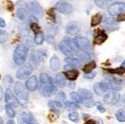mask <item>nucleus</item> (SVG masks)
Instances as JSON below:
<instances>
[{"mask_svg": "<svg viewBox=\"0 0 125 124\" xmlns=\"http://www.w3.org/2000/svg\"><path fill=\"white\" fill-rule=\"evenodd\" d=\"M120 94L115 91H109L104 96V102L108 105H114L120 99Z\"/></svg>", "mask_w": 125, "mask_h": 124, "instance_id": "obj_5", "label": "nucleus"}, {"mask_svg": "<svg viewBox=\"0 0 125 124\" xmlns=\"http://www.w3.org/2000/svg\"><path fill=\"white\" fill-rule=\"evenodd\" d=\"M117 20H118V22L125 21V13H123V14L118 15V17H117Z\"/></svg>", "mask_w": 125, "mask_h": 124, "instance_id": "obj_49", "label": "nucleus"}, {"mask_svg": "<svg viewBox=\"0 0 125 124\" xmlns=\"http://www.w3.org/2000/svg\"><path fill=\"white\" fill-rule=\"evenodd\" d=\"M68 117L69 119L74 122V123H78L79 122V114L76 111H73V112H71V113L68 114Z\"/></svg>", "mask_w": 125, "mask_h": 124, "instance_id": "obj_38", "label": "nucleus"}, {"mask_svg": "<svg viewBox=\"0 0 125 124\" xmlns=\"http://www.w3.org/2000/svg\"><path fill=\"white\" fill-rule=\"evenodd\" d=\"M76 55L78 56V58L83 62H86L91 58V55H90L89 52L88 51H85V50H78Z\"/></svg>", "mask_w": 125, "mask_h": 124, "instance_id": "obj_23", "label": "nucleus"}, {"mask_svg": "<svg viewBox=\"0 0 125 124\" xmlns=\"http://www.w3.org/2000/svg\"><path fill=\"white\" fill-rule=\"evenodd\" d=\"M66 33L71 35H75L79 32V27L74 22H71L66 26Z\"/></svg>", "mask_w": 125, "mask_h": 124, "instance_id": "obj_17", "label": "nucleus"}, {"mask_svg": "<svg viewBox=\"0 0 125 124\" xmlns=\"http://www.w3.org/2000/svg\"><path fill=\"white\" fill-rule=\"evenodd\" d=\"M17 120L19 124H39L30 112H23L20 114L17 117Z\"/></svg>", "mask_w": 125, "mask_h": 124, "instance_id": "obj_8", "label": "nucleus"}, {"mask_svg": "<svg viewBox=\"0 0 125 124\" xmlns=\"http://www.w3.org/2000/svg\"><path fill=\"white\" fill-rule=\"evenodd\" d=\"M50 68L53 71L59 70L61 67V63L57 56L53 55L50 59Z\"/></svg>", "mask_w": 125, "mask_h": 124, "instance_id": "obj_20", "label": "nucleus"}, {"mask_svg": "<svg viewBox=\"0 0 125 124\" xmlns=\"http://www.w3.org/2000/svg\"><path fill=\"white\" fill-rule=\"evenodd\" d=\"M5 103L8 105H10L11 106L17 107L20 105L17 98L14 96V93L12 92V91H11L10 88L6 90L5 96Z\"/></svg>", "mask_w": 125, "mask_h": 124, "instance_id": "obj_12", "label": "nucleus"}, {"mask_svg": "<svg viewBox=\"0 0 125 124\" xmlns=\"http://www.w3.org/2000/svg\"><path fill=\"white\" fill-rule=\"evenodd\" d=\"M59 49L64 55L67 56V58H73V56L76 54V52L63 40L59 44Z\"/></svg>", "mask_w": 125, "mask_h": 124, "instance_id": "obj_15", "label": "nucleus"}, {"mask_svg": "<svg viewBox=\"0 0 125 124\" xmlns=\"http://www.w3.org/2000/svg\"><path fill=\"white\" fill-rule=\"evenodd\" d=\"M67 87H68V88L73 89V88H74V87H75V86H76V83H75L74 82H69L67 83Z\"/></svg>", "mask_w": 125, "mask_h": 124, "instance_id": "obj_50", "label": "nucleus"}, {"mask_svg": "<svg viewBox=\"0 0 125 124\" xmlns=\"http://www.w3.org/2000/svg\"><path fill=\"white\" fill-rule=\"evenodd\" d=\"M56 98H57L58 101H59V102H62V101L64 102V101L66 99V95H65L64 92L60 91V92H59L57 96H56Z\"/></svg>", "mask_w": 125, "mask_h": 124, "instance_id": "obj_42", "label": "nucleus"}, {"mask_svg": "<svg viewBox=\"0 0 125 124\" xmlns=\"http://www.w3.org/2000/svg\"><path fill=\"white\" fill-rule=\"evenodd\" d=\"M32 70H33V67H31V65H30V64L22 65L17 70L16 76L20 80L26 79L27 77H29L31 75Z\"/></svg>", "mask_w": 125, "mask_h": 124, "instance_id": "obj_7", "label": "nucleus"}, {"mask_svg": "<svg viewBox=\"0 0 125 124\" xmlns=\"http://www.w3.org/2000/svg\"><path fill=\"white\" fill-rule=\"evenodd\" d=\"M8 35L6 31L5 30H1L0 31V43H3L8 40Z\"/></svg>", "mask_w": 125, "mask_h": 124, "instance_id": "obj_39", "label": "nucleus"}, {"mask_svg": "<svg viewBox=\"0 0 125 124\" xmlns=\"http://www.w3.org/2000/svg\"><path fill=\"white\" fill-rule=\"evenodd\" d=\"M64 106H65L66 109H67V110H75V109L79 108V105L76 103L71 102V101H67V102H66L64 104Z\"/></svg>", "mask_w": 125, "mask_h": 124, "instance_id": "obj_33", "label": "nucleus"}, {"mask_svg": "<svg viewBox=\"0 0 125 124\" xmlns=\"http://www.w3.org/2000/svg\"><path fill=\"white\" fill-rule=\"evenodd\" d=\"M30 27L31 29V30L33 31V32L35 34V35H37V34L41 32V28L40 26L38 25V23H35V22H33V23H31L30 24Z\"/></svg>", "mask_w": 125, "mask_h": 124, "instance_id": "obj_41", "label": "nucleus"}, {"mask_svg": "<svg viewBox=\"0 0 125 124\" xmlns=\"http://www.w3.org/2000/svg\"><path fill=\"white\" fill-rule=\"evenodd\" d=\"M73 41L78 50H85L88 52L92 49L90 41L87 38L83 36H76L73 38Z\"/></svg>", "mask_w": 125, "mask_h": 124, "instance_id": "obj_4", "label": "nucleus"}, {"mask_svg": "<svg viewBox=\"0 0 125 124\" xmlns=\"http://www.w3.org/2000/svg\"><path fill=\"white\" fill-rule=\"evenodd\" d=\"M125 12V3L122 2H117L111 4L108 8V13L111 16L120 15Z\"/></svg>", "mask_w": 125, "mask_h": 124, "instance_id": "obj_6", "label": "nucleus"}, {"mask_svg": "<svg viewBox=\"0 0 125 124\" xmlns=\"http://www.w3.org/2000/svg\"><path fill=\"white\" fill-rule=\"evenodd\" d=\"M106 71L112 74H118L119 76H121L125 73V68L124 67H120L117 69H107Z\"/></svg>", "mask_w": 125, "mask_h": 124, "instance_id": "obj_30", "label": "nucleus"}, {"mask_svg": "<svg viewBox=\"0 0 125 124\" xmlns=\"http://www.w3.org/2000/svg\"><path fill=\"white\" fill-rule=\"evenodd\" d=\"M79 94L80 95L83 99H92L93 98V94L90 91L87 89H84V88H79L78 90Z\"/></svg>", "mask_w": 125, "mask_h": 124, "instance_id": "obj_24", "label": "nucleus"}, {"mask_svg": "<svg viewBox=\"0 0 125 124\" xmlns=\"http://www.w3.org/2000/svg\"><path fill=\"white\" fill-rule=\"evenodd\" d=\"M64 75L67 77V78H68L69 80L71 81H74L76 80L79 73L78 70H67V71H65L63 73Z\"/></svg>", "mask_w": 125, "mask_h": 124, "instance_id": "obj_22", "label": "nucleus"}, {"mask_svg": "<svg viewBox=\"0 0 125 124\" xmlns=\"http://www.w3.org/2000/svg\"><path fill=\"white\" fill-rule=\"evenodd\" d=\"M5 108L6 114H7V115H8L9 117L13 118V117H15V112H14V109L12 108V106L7 104V105H5Z\"/></svg>", "mask_w": 125, "mask_h": 124, "instance_id": "obj_36", "label": "nucleus"}, {"mask_svg": "<svg viewBox=\"0 0 125 124\" xmlns=\"http://www.w3.org/2000/svg\"><path fill=\"white\" fill-rule=\"evenodd\" d=\"M47 40L48 43L55 45V40H54V37H53V36L47 35Z\"/></svg>", "mask_w": 125, "mask_h": 124, "instance_id": "obj_48", "label": "nucleus"}, {"mask_svg": "<svg viewBox=\"0 0 125 124\" xmlns=\"http://www.w3.org/2000/svg\"><path fill=\"white\" fill-rule=\"evenodd\" d=\"M38 81L35 76H31L26 82V87L29 91H35L38 88Z\"/></svg>", "mask_w": 125, "mask_h": 124, "instance_id": "obj_16", "label": "nucleus"}, {"mask_svg": "<svg viewBox=\"0 0 125 124\" xmlns=\"http://www.w3.org/2000/svg\"><path fill=\"white\" fill-rule=\"evenodd\" d=\"M26 8L31 14L36 16L42 17L43 10L41 5L36 1H30L26 3Z\"/></svg>", "mask_w": 125, "mask_h": 124, "instance_id": "obj_9", "label": "nucleus"}, {"mask_svg": "<svg viewBox=\"0 0 125 124\" xmlns=\"http://www.w3.org/2000/svg\"><path fill=\"white\" fill-rule=\"evenodd\" d=\"M39 91L41 95L46 97L52 96L57 91V87L54 85L52 77L47 73H42L40 75Z\"/></svg>", "mask_w": 125, "mask_h": 124, "instance_id": "obj_1", "label": "nucleus"}, {"mask_svg": "<svg viewBox=\"0 0 125 124\" xmlns=\"http://www.w3.org/2000/svg\"><path fill=\"white\" fill-rule=\"evenodd\" d=\"M97 109L100 112V113H104V112L106 111V109H105V108L101 104H100V103H98V104H97Z\"/></svg>", "mask_w": 125, "mask_h": 124, "instance_id": "obj_46", "label": "nucleus"}, {"mask_svg": "<svg viewBox=\"0 0 125 124\" xmlns=\"http://www.w3.org/2000/svg\"><path fill=\"white\" fill-rule=\"evenodd\" d=\"M115 117L120 122H125V111L123 109H119L115 112Z\"/></svg>", "mask_w": 125, "mask_h": 124, "instance_id": "obj_32", "label": "nucleus"}, {"mask_svg": "<svg viewBox=\"0 0 125 124\" xmlns=\"http://www.w3.org/2000/svg\"><path fill=\"white\" fill-rule=\"evenodd\" d=\"M62 124H67L66 123H62Z\"/></svg>", "mask_w": 125, "mask_h": 124, "instance_id": "obj_57", "label": "nucleus"}, {"mask_svg": "<svg viewBox=\"0 0 125 124\" xmlns=\"http://www.w3.org/2000/svg\"><path fill=\"white\" fill-rule=\"evenodd\" d=\"M124 66H125V60L124 61V63L122 64V65H121V67H124Z\"/></svg>", "mask_w": 125, "mask_h": 124, "instance_id": "obj_56", "label": "nucleus"}, {"mask_svg": "<svg viewBox=\"0 0 125 124\" xmlns=\"http://www.w3.org/2000/svg\"><path fill=\"white\" fill-rule=\"evenodd\" d=\"M6 6H7V9L10 11H13L14 9V4L11 2L10 1H6Z\"/></svg>", "mask_w": 125, "mask_h": 124, "instance_id": "obj_45", "label": "nucleus"}, {"mask_svg": "<svg viewBox=\"0 0 125 124\" xmlns=\"http://www.w3.org/2000/svg\"><path fill=\"white\" fill-rule=\"evenodd\" d=\"M5 26V22L2 18H1V19H0V27L3 28Z\"/></svg>", "mask_w": 125, "mask_h": 124, "instance_id": "obj_51", "label": "nucleus"}, {"mask_svg": "<svg viewBox=\"0 0 125 124\" xmlns=\"http://www.w3.org/2000/svg\"><path fill=\"white\" fill-rule=\"evenodd\" d=\"M96 67V63L94 61H91L90 63L85 65L83 67V71L85 73H90Z\"/></svg>", "mask_w": 125, "mask_h": 124, "instance_id": "obj_28", "label": "nucleus"}, {"mask_svg": "<svg viewBox=\"0 0 125 124\" xmlns=\"http://www.w3.org/2000/svg\"><path fill=\"white\" fill-rule=\"evenodd\" d=\"M102 21V16L99 14H97L95 15H94L92 17V21H91V26L92 27L96 26L97 25H99Z\"/></svg>", "mask_w": 125, "mask_h": 124, "instance_id": "obj_27", "label": "nucleus"}, {"mask_svg": "<svg viewBox=\"0 0 125 124\" xmlns=\"http://www.w3.org/2000/svg\"><path fill=\"white\" fill-rule=\"evenodd\" d=\"M44 41V35L43 32H40L37 35H35V38H34V42L36 45H41Z\"/></svg>", "mask_w": 125, "mask_h": 124, "instance_id": "obj_29", "label": "nucleus"}, {"mask_svg": "<svg viewBox=\"0 0 125 124\" xmlns=\"http://www.w3.org/2000/svg\"><path fill=\"white\" fill-rule=\"evenodd\" d=\"M71 99L76 103H83V98L77 93L72 92L71 94Z\"/></svg>", "mask_w": 125, "mask_h": 124, "instance_id": "obj_35", "label": "nucleus"}, {"mask_svg": "<svg viewBox=\"0 0 125 124\" xmlns=\"http://www.w3.org/2000/svg\"><path fill=\"white\" fill-rule=\"evenodd\" d=\"M96 76V73H86L83 76V77L85 78H87V79H93V78L95 77Z\"/></svg>", "mask_w": 125, "mask_h": 124, "instance_id": "obj_44", "label": "nucleus"}, {"mask_svg": "<svg viewBox=\"0 0 125 124\" xmlns=\"http://www.w3.org/2000/svg\"><path fill=\"white\" fill-rule=\"evenodd\" d=\"M7 124H15V123L13 120H8Z\"/></svg>", "mask_w": 125, "mask_h": 124, "instance_id": "obj_53", "label": "nucleus"}, {"mask_svg": "<svg viewBox=\"0 0 125 124\" xmlns=\"http://www.w3.org/2000/svg\"><path fill=\"white\" fill-rule=\"evenodd\" d=\"M107 38H108V36H107L106 34L104 31H102L99 32L97 35L94 37L93 43L94 45H101L106 40Z\"/></svg>", "mask_w": 125, "mask_h": 124, "instance_id": "obj_18", "label": "nucleus"}, {"mask_svg": "<svg viewBox=\"0 0 125 124\" xmlns=\"http://www.w3.org/2000/svg\"><path fill=\"white\" fill-rule=\"evenodd\" d=\"M47 57V55L45 53V52L42 49H38L36 51V52L35 53H32L31 56V58H30V61H32V64L34 63L35 66L39 64V63L44 60Z\"/></svg>", "mask_w": 125, "mask_h": 124, "instance_id": "obj_14", "label": "nucleus"}, {"mask_svg": "<svg viewBox=\"0 0 125 124\" xmlns=\"http://www.w3.org/2000/svg\"><path fill=\"white\" fill-rule=\"evenodd\" d=\"M94 91L97 95L101 96L104 92L107 91L109 89H110L109 83V82H97L94 85Z\"/></svg>", "mask_w": 125, "mask_h": 124, "instance_id": "obj_13", "label": "nucleus"}, {"mask_svg": "<svg viewBox=\"0 0 125 124\" xmlns=\"http://www.w3.org/2000/svg\"><path fill=\"white\" fill-rule=\"evenodd\" d=\"M112 0H94L96 5L100 8H109L111 5V2Z\"/></svg>", "mask_w": 125, "mask_h": 124, "instance_id": "obj_25", "label": "nucleus"}, {"mask_svg": "<svg viewBox=\"0 0 125 124\" xmlns=\"http://www.w3.org/2000/svg\"><path fill=\"white\" fill-rule=\"evenodd\" d=\"M85 124H97V123L93 120H88L85 123Z\"/></svg>", "mask_w": 125, "mask_h": 124, "instance_id": "obj_52", "label": "nucleus"}, {"mask_svg": "<svg viewBox=\"0 0 125 124\" xmlns=\"http://www.w3.org/2000/svg\"><path fill=\"white\" fill-rule=\"evenodd\" d=\"M55 83L56 85L60 87H64L66 85L67 81H66V78H65V76L64 75V73H59L55 75Z\"/></svg>", "mask_w": 125, "mask_h": 124, "instance_id": "obj_19", "label": "nucleus"}, {"mask_svg": "<svg viewBox=\"0 0 125 124\" xmlns=\"http://www.w3.org/2000/svg\"><path fill=\"white\" fill-rule=\"evenodd\" d=\"M83 105L87 107V108H92L95 105V102L94 101L93 98L92 99H83Z\"/></svg>", "mask_w": 125, "mask_h": 124, "instance_id": "obj_37", "label": "nucleus"}, {"mask_svg": "<svg viewBox=\"0 0 125 124\" xmlns=\"http://www.w3.org/2000/svg\"><path fill=\"white\" fill-rule=\"evenodd\" d=\"M64 61L67 64L71 65V67H74V68H76V69L81 68V62L79 61L77 58H66Z\"/></svg>", "mask_w": 125, "mask_h": 124, "instance_id": "obj_21", "label": "nucleus"}, {"mask_svg": "<svg viewBox=\"0 0 125 124\" xmlns=\"http://www.w3.org/2000/svg\"><path fill=\"white\" fill-rule=\"evenodd\" d=\"M47 15L50 18L51 21L53 22H55L56 21V17H55V9L54 8H50L47 10Z\"/></svg>", "mask_w": 125, "mask_h": 124, "instance_id": "obj_40", "label": "nucleus"}, {"mask_svg": "<svg viewBox=\"0 0 125 124\" xmlns=\"http://www.w3.org/2000/svg\"><path fill=\"white\" fill-rule=\"evenodd\" d=\"M103 27L108 31L112 32L119 29V25L112 17H106L103 22Z\"/></svg>", "mask_w": 125, "mask_h": 124, "instance_id": "obj_11", "label": "nucleus"}, {"mask_svg": "<svg viewBox=\"0 0 125 124\" xmlns=\"http://www.w3.org/2000/svg\"><path fill=\"white\" fill-rule=\"evenodd\" d=\"M83 117H84V118H86V117H90V114H84L83 115Z\"/></svg>", "mask_w": 125, "mask_h": 124, "instance_id": "obj_54", "label": "nucleus"}, {"mask_svg": "<svg viewBox=\"0 0 125 124\" xmlns=\"http://www.w3.org/2000/svg\"><path fill=\"white\" fill-rule=\"evenodd\" d=\"M29 49L24 45L17 46L14 52V61L17 65H22L26 61Z\"/></svg>", "mask_w": 125, "mask_h": 124, "instance_id": "obj_3", "label": "nucleus"}, {"mask_svg": "<svg viewBox=\"0 0 125 124\" xmlns=\"http://www.w3.org/2000/svg\"><path fill=\"white\" fill-rule=\"evenodd\" d=\"M14 91L20 105L25 107L27 105L29 99V94L27 91V88L25 87L20 82H17L14 86Z\"/></svg>", "mask_w": 125, "mask_h": 124, "instance_id": "obj_2", "label": "nucleus"}, {"mask_svg": "<svg viewBox=\"0 0 125 124\" xmlns=\"http://www.w3.org/2000/svg\"><path fill=\"white\" fill-rule=\"evenodd\" d=\"M46 29L49 34L48 35L54 36L58 33V27H56L52 24H47L46 25Z\"/></svg>", "mask_w": 125, "mask_h": 124, "instance_id": "obj_26", "label": "nucleus"}, {"mask_svg": "<svg viewBox=\"0 0 125 124\" xmlns=\"http://www.w3.org/2000/svg\"><path fill=\"white\" fill-rule=\"evenodd\" d=\"M3 83L5 85H10L13 83V78H11L10 76H6L5 77H4L3 78Z\"/></svg>", "mask_w": 125, "mask_h": 124, "instance_id": "obj_43", "label": "nucleus"}, {"mask_svg": "<svg viewBox=\"0 0 125 124\" xmlns=\"http://www.w3.org/2000/svg\"><path fill=\"white\" fill-rule=\"evenodd\" d=\"M26 14H27V11L23 8H19L17 10V15L18 18L22 20L24 19L26 17Z\"/></svg>", "mask_w": 125, "mask_h": 124, "instance_id": "obj_34", "label": "nucleus"}, {"mask_svg": "<svg viewBox=\"0 0 125 124\" xmlns=\"http://www.w3.org/2000/svg\"><path fill=\"white\" fill-rule=\"evenodd\" d=\"M29 22H31V23H33V22H35V23H38V18L36 17V16H35V15H31V16H30L29 17Z\"/></svg>", "mask_w": 125, "mask_h": 124, "instance_id": "obj_47", "label": "nucleus"}, {"mask_svg": "<svg viewBox=\"0 0 125 124\" xmlns=\"http://www.w3.org/2000/svg\"><path fill=\"white\" fill-rule=\"evenodd\" d=\"M56 8L59 12L63 14H70L73 12L72 5L64 0H60L56 3Z\"/></svg>", "mask_w": 125, "mask_h": 124, "instance_id": "obj_10", "label": "nucleus"}, {"mask_svg": "<svg viewBox=\"0 0 125 124\" xmlns=\"http://www.w3.org/2000/svg\"><path fill=\"white\" fill-rule=\"evenodd\" d=\"M48 106H49V108H50V110H51L52 112H54V113L57 114H60V111H59V108H58V106L56 105L55 101H52V100L49 101V103H48Z\"/></svg>", "mask_w": 125, "mask_h": 124, "instance_id": "obj_31", "label": "nucleus"}, {"mask_svg": "<svg viewBox=\"0 0 125 124\" xmlns=\"http://www.w3.org/2000/svg\"><path fill=\"white\" fill-rule=\"evenodd\" d=\"M0 124H3V120H2V118H0Z\"/></svg>", "mask_w": 125, "mask_h": 124, "instance_id": "obj_55", "label": "nucleus"}]
</instances>
